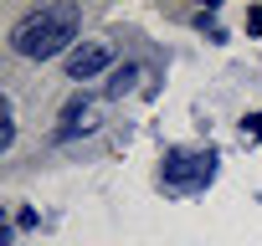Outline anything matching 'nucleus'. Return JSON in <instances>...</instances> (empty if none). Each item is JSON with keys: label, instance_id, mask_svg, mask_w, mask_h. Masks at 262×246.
Wrapping results in <instances>:
<instances>
[{"label": "nucleus", "instance_id": "obj_8", "mask_svg": "<svg viewBox=\"0 0 262 246\" xmlns=\"http://www.w3.org/2000/svg\"><path fill=\"white\" fill-rule=\"evenodd\" d=\"M247 26H252V31L262 36V11H252V21H247Z\"/></svg>", "mask_w": 262, "mask_h": 246}, {"label": "nucleus", "instance_id": "obj_5", "mask_svg": "<svg viewBox=\"0 0 262 246\" xmlns=\"http://www.w3.org/2000/svg\"><path fill=\"white\" fill-rule=\"evenodd\" d=\"M134 82H139V62H118L113 72H108V97H123V92H134Z\"/></svg>", "mask_w": 262, "mask_h": 246}, {"label": "nucleus", "instance_id": "obj_4", "mask_svg": "<svg viewBox=\"0 0 262 246\" xmlns=\"http://www.w3.org/2000/svg\"><path fill=\"white\" fill-rule=\"evenodd\" d=\"M77 134H93V103H88V97H72V103L62 108L57 139H77Z\"/></svg>", "mask_w": 262, "mask_h": 246}, {"label": "nucleus", "instance_id": "obj_7", "mask_svg": "<svg viewBox=\"0 0 262 246\" xmlns=\"http://www.w3.org/2000/svg\"><path fill=\"white\" fill-rule=\"evenodd\" d=\"M247 134H252V139H262V113H252V118H247Z\"/></svg>", "mask_w": 262, "mask_h": 246}, {"label": "nucleus", "instance_id": "obj_2", "mask_svg": "<svg viewBox=\"0 0 262 246\" xmlns=\"http://www.w3.org/2000/svg\"><path fill=\"white\" fill-rule=\"evenodd\" d=\"M221 169L216 149H170L160 159V190L165 195H201Z\"/></svg>", "mask_w": 262, "mask_h": 246}, {"label": "nucleus", "instance_id": "obj_1", "mask_svg": "<svg viewBox=\"0 0 262 246\" xmlns=\"http://www.w3.org/2000/svg\"><path fill=\"white\" fill-rule=\"evenodd\" d=\"M77 31H82V11L72 0H57V6L26 11L11 26V52L26 62H52V57H67L77 46Z\"/></svg>", "mask_w": 262, "mask_h": 246}, {"label": "nucleus", "instance_id": "obj_3", "mask_svg": "<svg viewBox=\"0 0 262 246\" xmlns=\"http://www.w3.org/2000/svg\"><path fill=\"white\" fill-rule=\"evenodd\" d=\"M62 62H67V77H72V82H88V77H98V72H113L108 41H77Z\"/></svg>", "mask_w": 262, "mask_h": 246}, {"label": "nucleus", "instance_id": "obj_6", "mask_svg": "<svg viewBox=\"0 0 262 246\" xmlns=\"http://www.w3.org/2000/svg\"><path fill=\"white\" fill-rule=\"evenodd\" d=\"M11 144H16V103L0 97V149H11Z\"/></svg>", "mask_w": 262, "mask_h": 246}]
</instances>
